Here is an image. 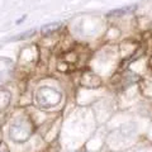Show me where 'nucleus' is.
<instances>
[{"label":"nucleus","mask_w":152,"mask_h":152,"mask_svg":"<svg viewBox=\"0 0 152 152\" xmlns=\"http://www.w3.org/2000/svg\"><path fill=\"white\" fill-rule=\"evenodd\" d=\"M61 28V23H50V24H46L42 27V34L43 36H50V34H53L55 32H57Z\"/></svg>","instance_id":"0eeeda50"},{"label":"nucleus","mask_w":152,"mask_h":152,"mask_svg":"<svg viewBox=\"0 0 152 152\" xmlns=\"http://www.w3.org/2000/svg\"><path fill=\"white\" fill-rule=\"evenodd\" d=\"M102 84L100 79L96 75H94L91 72H86L81 77V85L84 88H89V89H94V88H99V85Z\"/></svg>","instance_id":"39448f33"},{"label":"nucleus","mask_w":152,"mask_h":152,"mask_svg":"<svg viewBox=\"0 0 152 152\" xmlns=\"http://www.w3.org/2000/svg\"><path fill=\"white\" fill-rule=\"evenodd\" d=\"M0 152H10V151H9V150L7 148V146H5L4 148H1V151H0Z\"/></svg>","instance_id":"1a4fd4ad"},{"label":"nucleus","mask_w":152,"mask_h":152,"mask_svg":"<svg viewBox=\"0 0 152 152\" xmlns=\"http://www.w3.org/2000/svg\"><path fill=\"white\" fill-rule=\"evenodd\" d=\"M137 9H138V5L137 4H132V5H124L122 8H118V9H113L110 10L107 17H123V15H129V14H133Z\"/></svg>","instance_id":"20e7f679"},{"label":"nucleus","mask_w":152,"mask_h":152,"mask_svg":"<svg viewBox=\"0 0 152 152\" xmlns=\"http://www.w3.org/2000/svg\"><path fill=\"white\" fill-rule=\"evenodd\" d=\"M33 33H36L34 29H32L29 32H26V33H22V34H19V37H15V38H13V39H23V38H26V37H29L31 34H33Z\"/></svg>","instance_id":"6e6552de"},{"label":"nucleus","mask_w":152,"mask_h":152,"mask_svg":"<svg viewBox=\"0 0 152 152\" xmlns=\"http://www.w3.org/2000/svg\"><path fill=\"white\" fill-rule=\"evenodd\" d=\"M62 95L58 90L50 86H42L36 91V103L39 108L51 109L60 104Z\"/></svg>","instance_id":"f03ea898"},{"label":"nucleus","mask_w":152,"mask_h":152,"mask_svg":"<svg viewBox=\"0 0 152 152\" xmlns=\"http://www.w3.org/2000/svg\"><path fill=\"white\" fill-rule=\"evenodd\" d=\"M33 134V124L27 118H18L9 127V137L18 143L26 142Z\"/></svg>","instance_id":"f257e3e1"},{"label":"nucleus","mask_w":152,"mask_h":152,"mask_svg":"<svg viewBox=\"0 0 152 152\" xmlns=\"http://www.w3.org/2000/svg\"><path fill=\"white\" fill-rule=\"evenodd\" d=\"M12 95L7 90H0V113H3L10 104Z\"/></svg>","instance_id":"423d86ee"},{"label":"nucleus","mask_w":152,"mask_h":152,"mask_svg":"<svg viewBox=\"0 0 152 152\" xmlns=\"http://www.w3.org/2000/svg\"><path fill=\"white\" fill-rule=\"evenodd\" d=\"M14 71V62L7 57H0V83L10 79Z\"/></svg>","instance_id":"7ed1b4c3"}]
</instances>
